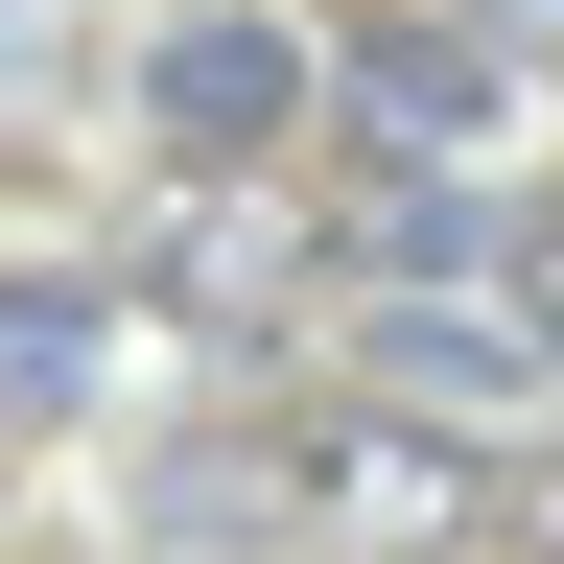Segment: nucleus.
<instances>
[{
    "label": "nucleus",
    "instance_id": "1",
    "mask_svg": "<svg viewBox=\"0 0 564 564\" xmlns=\"http://www.w3.org/2000/svg\"><path fill=\"white\" fill-rule=\"evenodd\" d=\"M141 118H165V165H259V141L306 118V24H259V0H212V24H165V70H141Z\"/></svg>",
    "mask_w": 564,
    "mask_h": 564
},
{
    "label": "nucleus",
    "instance_id": "2",
    "mask_svg": "<svg viewBox=\"0 0 564 564\" xmlns=\"http://www.w3.org/2000/svg\"><path fill=\"white\" fill-rule=\"evenodd\" d=\"M352 118H377L400 165H447V141H494V118H518V70H494L470 24H377V70H352Z\"/></svg>",
    "mask_w": 564,
    "mask_h": 564
},
{
    "label": "nucleus",
    "instance_id": "3",
    "mask_svg": "<svg viewBox=\"0 0 564 564\" xmlns=\"http://www.w3.org/2000/svg\"><path fill=\"white\" fill-rule=\"evenodd\" d=\"M352 259H377V282H518L541 236H518V212H494V188H423V165H400L377 212H352Z\"/></svg>",
    "mask_w": 564,
    "mask_h": 564
},
{
    "label": "nucleus",
    "instance_id": "4",
    "mask_svg": "<svg viewBox=\"0 0 564 564\" xmlns=\"http://www.w3.org/2000/svg\"><path fill=\"white\" fill-rule=\"evenodd\" d=\"M0 400H24V447H70V400H95V282L70 259L0 282Z\"/></svg>",
    "mask_w": 564,
    "mask_h": 564
},
{
    "label": "nucleus",
    "instance_id": "5",
    "mask_svg": "<svg viewBox=\"0 0 564 564\" xmlns=\"http://www.w3.org/2000/svg\"><path fill=\"white\" fill-rule=\"evenodd\" d=\"M518 282H541V329H564V236H541V259H518Z\"/></svg>",
    "mask_w": 564,
    "mask_h": 564
}]
</instances>
